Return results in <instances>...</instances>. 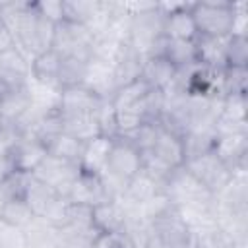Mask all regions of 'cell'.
<instances>
[{
	"label": "cell",
	"mask_w": 248,
	"mask_h": 248,
	"mask_svg": "<svg viewBox=\"0 0 248 248\" xmlns=\"http://www.w3.org/2000/svg\"><path fill=\"white\" fill-rule=\"evenodd\" d=\"M213 153L231 169H248V132L246 134H225L215 138Z\"/></svg>",
	"instance_id": "obj_11"
},
{
	"label": "cell",
	"mask_w": 248,
	"mask_h": 248,
	"mask_svg": "<svg viewBox=\"0 0 248 248\" xmlns=\"http://www.w3.org/2000/svg\"><path fill=\"white\" fill-rule=\"evenodd\" d=\"M143 60H145V56L138 48H134L130 43H124L116 60H114V83H116V87L138 79L141 76Z\"/></svg>",
	"instance_id": "obj_20"
},
{
	"label": "cell",
	"mask_w": 248,
	"mask_h": 248,
	"mask_svg": "<svg viewBox=\"0 0 248 248\" xmlns=\"http://www.w3.org/2000/svg\"><path fill=\"white\" fill-rule=\"evenodd\" d=\"M103 99L91 91L85 85H74V87H64L58 93L56 101V110L60 116H76V114H91L99 107Z\"/></svg>",
	"instance_id": "obj_10"
},
{
	"label": "cell",
	"mask_w": 248,
	"mask_h": 248,
	"mask_svg": "<svg viewBox=\"0 0 248 248\" xmlns=\"http://www.w3.org/2000/svg\"><path fill=\"white\" fill-rule=\"evenodd\" d=\"M225 66L248 68V37L246 35H229V39H227V64Z\"/></svg>",
	"instance_id": "obj_32"
},
{
	"label": "cell",
	"mask_w": 248,
	"mask_h": 248,
	"mask_svg": "<svg viewBox=\"0 0 248 248\" xmlns=\"http://www.w3.org/2000/svg\"><path fill=\"white\" fill-rule=\"evenodd\" d=\"M190 14L202 37H229L232 33L234 2L231 0L190 2Z\"/></svg>",
	"instance_id": "obj_1"
},
{
	"label": "cell",
	"mask_w": 248,
	"mask_h": 248,
	"mask_svg": "<svg viewBox=\"0 0 248 248\" xmlns=\"http://www.w3.org/2000/svg\"><path fill=\"white\" fill-rule=\"evenodd\" d=\"M149 91H151V87L141 78H138L130 83H124V85L116 87V91L110 97V103H112L114 110H126V108L136 107Z\"/></svg>",
	"instance_id": "obj_27"
},
{
	"label": "cell",
	"mask_w": 248,
	"mask_h": 248,
	"mask_svg": "<svg viewBox=\"0 0 248 248\" xmlns=\"http://www.w3.org/2000/svg\"><path fill=\"white\" fill-rule=\"evenodd\" d=\"M83 85L89 87L91 91H95L101 99H110L112 93L116 91L114 64L103 62V60H97V58H91L89 60V66H87V74H85Z\"/></svg>",
	"instance_id": "obj_18"
},
{
	"label": "cell",
	"mask_w": 248,
	"mask_h": 248,
	"mask_svg": "<svg viewBox=\"0 0 248 248\" xmlns=\"http://www.w3.org/2000/svg\"><path fill=\"white\" fill-rule=\"evenodd\" d=\"M4 126H6V122H4V118H2V116H0V130H2V128H4Z\"/></svg>",
	"instance_id": "obj_37"
},
{
	"label": "cell",
	"mask_w": 248,
	"mask_h": 248,
	"mask_svg": "<svg viewBox=\"0 0 248 248\" xmlns=\"http://www.w3.org/2000/svg\"><path fill=\"white\" fill-rule=\"evenodd\" d=\"M0 248H27L23 231L0 221Z\"/></svg>",
	"instance_id": "obj_33"
},
{
	"label": "cell",
	"mask_w": 248,
	"mask_h": 248,
	"mask_svg": "<svg viewBox=\"0 0 248 248\" xmlns=\"http://www.w3.org/2000/svg\"><path fill=\"white\" fill-rule=\"evenodd\" d=\"M161 192H163V182H159L155 176H151L149 172L141 169L132 180H128L126 190L120 198L136 207H143L147 202H151Z\"/></svg>",
	"instance_id": "obj_16"
},
{
	"label": "cell",
	"mask_w": 248,
	"mask_h": 248,
	"mask_svg": "<svg viewBox=\"0 0 248 248\" xmlns=\"http://www.w3.org/2000/svg\"><path fill=\"white\" fill-rule=\"evenodd\" d=\"M64 19L89 27L101 12V0H62Z\"/></svg>",
	"instance_id": "obj_24"
},
{
	"label": "cell",
	"mask_w": 248,
	"mask_h": 248,
	"mask_svg": "<svg viewBox=\"0 0 248 248\" xmlns=\"http://www.w3.org/2000/svg\"><path fill=\"white\" fill-rule=\"evenodd\" d=\"M227 39L229 37H202L198 35L196 43V56L198 66L209 70H223L227 64Z\"/></svg>",
	"instance_id": "obj_19"
},
{
	"label": "cell",
	"mask_w": 248,
	"mask_h": 248,
	"mask_svg": "<svg viewBox=\"0 0 248 248\" xmlns=\"http://www.w3.org/2000/svg\"><path fill=\"white\" fill-rule=\"evenodd\" d=\"M93 45H95V37L85 25L70 23V21L56 23L52 48L60 56H91Z\"/></svg>",
	"instance_id": "obj_5"
},
{
	"label": "cell",
	"mask_w": 248,
	"mask_h": 248,
	"mask_svg": "<svg viewBox=\"0 0 248 248\" xmlns=\"http://www.w3.org/2000/svg\"><path fill=\"white\" fill-rule=\"evenodd\" d=\"M2 89H6V87H2V85H0V93H2Z\"/></svg>",
	"instance_id": "obj_38"
},
{
	"label": "cell",
	"mask_w": 248,
	"mask_h": 248,
	"mask_svg": "<svg viewBox=\"0 0 248 248\" xmlns=\"http://www.w3.org/2000/svg\"><path fill=\"white\" fill-rule=\"evenodd\" d=\"M229 95H248V68L225 66L221 70V99Z\"/></svg>",
	"instance_id": "obj_30"
},
{
	"label": "cell",
	"mask_w": 248,
	"mask_h": 248,
	"mask_svg": "<svg viewBox=\"0 0 248 248\" xmlns=\"http://www.w3.org/2000/svg\"><path fill=\"white\" fill-rule=\"evenodd\" d=\"M33 107V97L29 85L6 87L0 93V116L8 126H16Z\"/></svg>",
	"instance_id": "obj_12"
},
{
	"label": "cell",
	"mask_w": 248,
	"mask_h": 248,
	"mask_svg": "<svg viewBox=\"0 0 248 248\" xmlns=\"http://www.w3.org/2000/svg\"><path fill=\"white\" fill-rule=\"evenodd\" d=\"M60 118H62V132L78 138L83 143L101 136L93 112L91 114H76V116H60Z\"/></svg>",
	"instance_id": "obj_29"
},
{
	"label": "cell",
	"mask_w": 248,
	"mask_h": 248,
	"mask_svg": "<svg viewBox=\"0 0 248 248\" xmlns=\"http://www.w3.org/2000/svg\"><path fill=\"white\" fill-rule=\"evenodd\" d=\"M95 120L99 126V134L107 138H116L118 136V126H116V110L110 103V99H103L99 107L95 108Z\"/></svg>",
	"instance_id": "obj_31"
},
{
	"label": "cell",
	"mask_w": 248,
	"mask_h": 248,
	"mask_svg": "<svg viewBox=\"0 0 248 248\" xmlns=\"http://www.w3.org/2000/svg\"><path fill=\"white\" fill-rule=\"evenodd\" d=\"M165 196L174 207H188V205H211L213 194L184 167L176 169L165 182L163 188Z\"/></svg>",
	"instance_id": "obj_2"
},
{
	"label": "cell",
	"mask_w": 248,
	"mask_h": 248,
	"mask_svg": "<svg viewBox=\"0 0 248 248\" xmlns=\"http://www.w3.org/2000/svg\"><path fill=\"white\" fill-rule=\"evenodd\" d=\"M79 172V167L74 165V163H68V161H62L54 155H46L45 161L37 167V170L31 174L33 178L45 182L46 186H50L54 192H58L60 196L66 198L74 178L78 176Z\"/></svg>",
	"instance_id": "obj_8"
},
{
	"label": "cell",
	"mask_w": 248,
	"mask_h": 248,
	"mask_svg": "<svg viewBox=\"0 0 248 248\" xmlns=\"http://www.w3.org/2000/svg\"><path fill=\"white\" fill-rule=\"evenodd\" d=\"M12 46H16L14 35H12V31H10V29L2 23V19H0V54L6 52V50H10Z\"/></svg>",
	"instance_id": "obj_36"
},
{
	"label": "cell",
	"mask_w": 248,
	"mask_h": 248,
	"mask_svg": "<svg viewBox=\"0 0 248 248\" xmlns=\"http://www.w3.org/2000/svg\"><path fill=\"white\" fill-rule=\"evenodd\" d=\"M33 6L39 16H43L45 19H48L52 23H60L64 19L62 0H35Z\"/></svg>",
	"instance_id": "obj_34"
},
{
	"label": "cell",
	"mask_w": 248,
	"mask_h": 248,
	"mask_svg": "<svg viewBox=\"0 0 248 248\" xmlns=\"http://www.w3.org/2000/svg\"><path fill=\"white\" fill-rule=\"evenodd\" d=\"M149 223L153 232L151 248H192L194 234L174 205L153 217Z\"/></svg>",
	"instance_id": "obj_3"
},
{
	"label": "cell",
	"mask_w": 248,
	"mask_h": 248,
	"mask_svg": "<svg viewBox=\"0 0 248 248\" xmlns=\"http://www.w3.org/2000/svg\"><path fill=\"white\" fill-rule=\"evenodd\" d=\"M6 155L10 159V165H12L14 172L33 174L37 170V167L45 161V157L48 155V149L37 138L21 136Z\"/></svg>",
	"instance_id": "obj_9"
},
{
	"label": "cell",
	"mask_w": 248,
	"mask_h": 248,
	"mask_svg": "<svg viewBox=\"0 0 248 248\" xmlns=\"http://www.w3.org/2000/svg\"><path fill=\"white\" fill-rule=\"evenodd\" d=\"M89 60L91 56H62V64L58 72V89L83 85Z\"/></svg>",
	"instance_id": "obj_25"
},
{
	"label": "cell",
	"mask_w": 248,
	"mask_h": 248,
	"mask_svg": "<svg viewBox=\"0 0 248 248\" xmlns=\"http://www.w3.org/2000/svg\"><path fill=\"white\" fill-rule=\"evenodd\" d=\"M93 248H132L122 234H99Z\"/></svg>",
	"instance_id": "obj_35"
},
{
	"label": "cell",
	"mask_w": 248,
	"mask_h": 248,
	"mask_svg": "<svg viewBox=\"0 0 248 248\" xmlns=\"http://www.w3.org/2000/svg\"><path fill=\"white\" fill-rule=\"evenodd\" d=\"M60 198H64V196L54 192L45 182H41V180H37L33 176L29 178V184H27V190H25V202L29 203V207L33 209V213L37 217L45 219Z\"/></svg>",
	"instance_id": "obj_21"
},
{
	"label": "cell",
	"mask_w": 248,
	"mask_h": 248,
	"mask_svg": "<svg viewBox=\"0 0 248 248\" xmlns=\"http://www.w3.org/2000/svg\"><path fill=\"white\" fill-rule=\"evenodd\" d=\"M66 200L74 205H85V207H95L99 203H105L110 198L101 174H95V172H87V170H81L78 172V176L74 178L68 194H66Z\"/></svg>",
	"instance_id": "obj_7"
},
{
	"label": "cell",
	"mask_w": 248,
	"mask_h": 248,
	"mask_svg": "<svg viewBox=\"0 0 248 248\" xmlns=\"http://www.w3.org/2000/svg\"><path fill=\"white\" fill-rule=\"evenodd\" d=\"M165 14L163 35L170 41H196L198 29L190 14V2H159Z\"/></svg>",
	"instance_id": "obj_6"
},
{
	"label": "cell",
	"mask_w": 248,
	"mask_h": 248,
	"mask_svg": "<svg viewBox=\"0 0 248 248\" xmlns=\"http://www.w3.org/2000/svg\"><path fill=\"white\" fill-rule=\"evenodd\" d=\"M190 174H194L213 196L219 194L231 180L232 176V170L213 153V151H207L203 155H198V157H192L188 161H184L182 165Z\"/></svg>",
	"instance_id": "obj_4"
},
{
	"label": "cell",
	"mask_w": 248,
	"mask_h": 248,
	"mask_svg": "<svg viewBox=\"0 0 248 248\" xmlns=\"http://www.w3.org/2000/svg\"><path fill=\"white\" fill-rule=\"evenodd\" d=\"M176 68L165 58V56H145L143 68H141V79L155 91H169V87L174 81Z\"/></svg>",
	"instance_id": "obj_17"
},
{
	"label": "cell",
	"mask_w": 248,
	"mask_h": 248,
	"mask_svg": "<svg viewBox=\"0 0 248 248\" xmlns=\"http://www.w3.org/2000/svg\"><path fill=\"white\" fill-rule=\"evenodd\" d=\"M124 223L126 213L118 200H108L91 207V225L97 234H122Z\"/></svg>",
	"instance_id": "obj_13"
},
{
	"label": "cell",
	"mask_w": 248,
	"mask_h": 248,
	"mask_svg": "<svg viewBox=\"0 0 248 248\" xmlns=\"http://www.w3.org/2000/svg\"><path fill=\"white\" fill-rule=\"evenodd\" d=\"M60 64H62V56L54 48L43 50V52H39L37 56L31 58L29 79L39 83V85H48V87H56L58 89Z\"/></svg>",
	"instance_id": "obj_15"
},
{
	"label": "cell",
	"mask_w": 248,
	"mask_h": 248,
	"mask_svg": "<svg viewBox=\"0 0 248 248\" xmlns=\"http://www.w3.org/2000/svg\"><path fill=\"white\" fill-rule=\"evenodd\" d=\"M48 155H54L62 161L74 163L79 167V159H81V151H83V141H79L78 138L60 132L58 136H54L48 143H46Z\"/></svg>",
	"instance_id": "obj_28"
},
{
	"label": "cell",
	"mask_w": 248,
	"mask_h": 248,
	"mask_svg": "<svg viewBox=\"0 0 248 248\" xmlns=\"http://www.w3.org/2000/svg\"><path fill=\"white\" fill-rule=\"evenodd\" d=\"M27 248H56L58 246V229L48 221L37 217L29 227L23 229Z\"/></svg>",
	"instance_id": "obj_26"
},
{
	"label": "cell",
	"mask_w": 248,
	"mask_h": 248,
	"mask_svg": "<svg viewBox=\"0 0 248 248\" xmlns=\"http://www.w3.org/2000/svg\"><path fill=\"white\" fill-rule=\"evenodd\" d=\"M29 64L31 60L17 46H12L10 50L2 52L0 54V85L2 87L25 85L29 81Z\"/></svg>",
	"instance_id": "obj_14"
},
{
	"label": "cell",
	"mask_w": 248,
	"mask_h": 248,
	"mask_svg": "<svg viewBox=\"0 0 248 248\" xmlns=\"http://www.w3.org/2000/svg\"><path fill=\"white\" fill-rule=\"evenodd\" d=\"M110 143H112V138H107V136H97V138L85 141L83 151H81V159H79V169L87 170V172L101 174L105 170V165H107Z\"/></svg>",
	"instance_id": "obj_22"
},
{
	"label": "cell",
	"mask_w": 248,
	"mask_h": 248,
	"mask_svg": "<svg viewBox=\"0 0 248 248\" xmlns=\"http://www.w3.org/2000/svg\"><path fill=\"white\" fill-rule=\"evenodd\" d=\"M35 219H37V215L33 213V209L29 207L25 198H12V200L2 202V205H0V221L6 225H12L16 229L23 231Z\"/></svg>",
	"instance_id": "obj_23"
}]
</instances>
